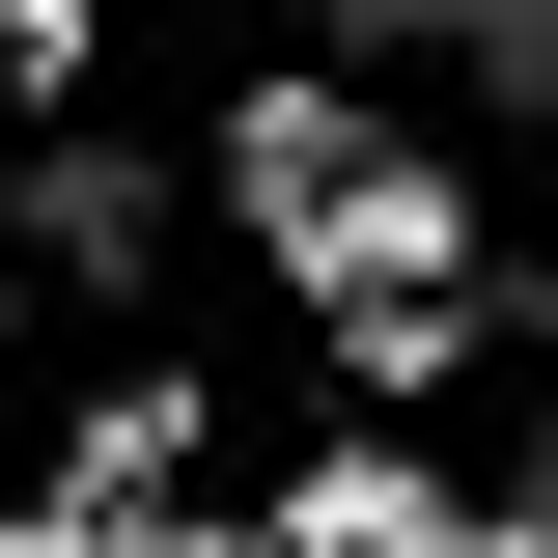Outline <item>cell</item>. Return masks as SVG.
<instances>
[{
  "instance_id": "1",
  "label": "cell",
  "mask_w": 558,
  "mask_h": 558,
  "mask_svg": "<svg viewBox=\"0 0 558 558\" xmlns=\"http://www.w3.org/2000/svg\"><path fill=\"white\" fill-rule=\"evenodd\" d=\"M279 558H502V531L447 475H391V447H307V475H279Z\"/></svg>"
},
{
  "instance_id": "2",
  "label": "cell",
  "mask_w": 558,
  "mask_h": 558,
  "mask_svg": "<svg viewBox=\"0 0 558 558\" xmlns=\"http://www.w3.org/2000/svg\"><path fill=\"white\" fill-rule=\"evenodd\" d=\"M84 57H112V0H0V112H84Z\"/></svg>"
}]
</instances>
